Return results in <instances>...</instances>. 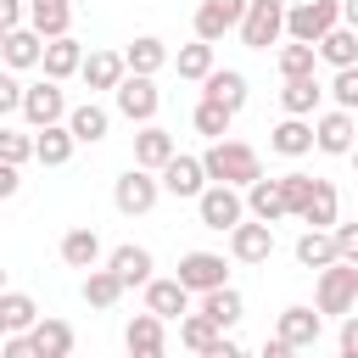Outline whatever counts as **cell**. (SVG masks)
Segmentation results:
<instances>
[{"label": "cell", "instance_id": "6da1fadb", "mask_svg": "<svg viewBox=\"0 0 358 358\" xmlns=\"http://www.w3.org/2000/svg\"><path fill=\"white\" fill-rule=\"evenodd\" d=\"M201 168H207V179H218V185H235V190H246L257 173H263V157H257V145H246V140H213L207 151H201Z\"/></svg>", "mask_w": 358, "mask_h": 358}, {"label": "cell", "instance_id": "8992f818", "mask_svg": "<svg viewBox=\"0 0 358 358\" xmlns=\"http://www.w3.org/2000/svg\"><path fill=\"white\" fill-rule=\"evenodd\" d=\"M341 22V0H285V39L319 45V34H330Z\"/></svg>", "mask_w": 358, "mask_h": 358}, {"label": "cell", "instance_id": "cb8c5ba5", "mask_svg": "<svg viewBox=\"0 0 358 358\" xmlns=\"http://www.w3.org/2000/svg\"><path fill=\"white\" fill-rule=\"evenodd\" d=\"M268 151H280V157H308L313 151V117H280L274 129H268Z\"/></svg>", "mask_w": 358, "mask_h": 358}, {"label": "cell", "instance_id": "9c48e42d", "mask_svg": "<svg viewBox=\"0 0 358 358\" xmlns=\"http://www.w3.org/2000/svg\"><path fill=\"white\" fill-rule=\"evenodd\" d=\"M22 117H28V129H45V123H62L67 117V90L56 84V78H39V84H22V106H17Z\"/></svg>", "mask_w": 358, "mask_h": 358}, {"label": "cell", "instance_id": "ee69618b", "mask_svg": "<svg viewBox=\"0 0 358 358\" xmlns=\"http://www.w3.org/2000/svg\"><path fill=\"white\" fill-rule=\"evenodd\" d=\"M308 190H313V173H302V168H291V173H280V196H285V213H291V218L302 213V201H308Z\"/></svg>", "mask_w": 358, "mask_h": 358}, {"label": "cell", "instance_id": "d590c367", "mask_svg": "<svg viewBox=\"0 0 358 358\" xmlns=\"http://www.w3.org/2000/svg\"><path fill=\"white\" fill-rule=\"evenodd\" d=\"M291 252H296V263H302V268H324V263H336V235H330V229H319V224H308V229L296 235V246H291Z\"/></svg>", "mask_w": 358, "mask_h": 358}, {"label": "cell", "instance_id": "7c38bea8", "mask_svg": "<svg viewBox=\"0 0 358 358\" xmlns=\"http://www.w3.org/2000/svg\"><path fill=\"white\" fill-rule=\"evenodd\" d=\"M229 257L235 263H268L274 257V224H263V218H241L235 229H229Z\"/></svg>", "mask_w": 358, "mask_h": 358}, {"label": "cell", "instance_id": "8d00e7d4", "mask_svg": "<svg viewBox=\"0 0 358 358\" xmlns=\"http://www.w3.org/2000/svg\"><path fill=\"white\" fill-rule=\"evenodd\" d=\"M319 62H330V67H352L358 62V28H347V22H336L330 34H319Z\"/></svg>", "mask_w": 358, "mask_h": 358}, {"label": "cell", "instance_id": "e0dca14e", "mask_svg": "<svg viewBox=\"0 0 358 358\" xmlns=\"http://www.w3.org/2000/svg\"><path fill=\"white\" fill-rule=\"evenodd\" d=\"M22 22H28L39 39L73 34V0H22Z\"/></svg>", "mask_w": 358, "mask_h": 358}, {"label": "cell", "instance_id": "f1b7e54d", "mask_svg": "<svg viewBox=\"0 0 358 358\" xmlns=\"http://www.w3.org/2000/svg\"><path fill=\"white\" fill-rule=\"evenodd\" d=\"M241 196H246V213H252V218H263V224L291 218V213H285V196H280V179H263V173H257Z\"/></svg>", "mask_w": 358, "mask_h": 358}, {"label": "cell", "instance_id": "4dcf8cb0", "mask_svg": "<svg viewBox=\"0 0 358 358\" xmlns=\"http://www.w3.org/2000/svg\"><path fill=\"white\" fill-rule=\"evenodd\" d=\"M168 56H173V50H168L157 34H140V39L123 45V67H129V73H151V78H157V73L168 67Z\"/></svg>", "mask_w": 358, "mask_h": 358}, {"label": "cell", "instance_id": "f907efd6", "mask_svg": "<svg viewBox=\"0 0 358 358\" xmlns=\"http://www.w3.org/2000/svg\"><path fill=\"white\" fill-rule=\"evenodd\" d=\"M341 22H347V28H358V0H341Z\"/></svg>", "mask_w": 358, "mask_h": 358}, {"label": "cell", "instance_id": "f35d334b", "mask_svg": "<svg viewBox=\"0 0 358 358\" xmlns=\"http://www.w3.org/2000/svg\"><path fill=\"white\" fill-rule=\"evenodd\" d=\"M190 123H196V134H207V140H224L229 134V123H235V112L224 106V101H196V112H190Z\"/></svg>", "mask_w": 358, "mask_h": 358}, {"label": "cell", "instance_id": "44dd1931", "mask_svg": "<svg viewBox=\"0 0 358 358\" xmlns=\"http://www.w3.org/2000/svg\"><path fill=\"white\" fill-rule=\"evenodd\" d=\"M140 291H145V308H151L157 319H179V313H190V291L179 285V274H168V280L151 274Z\"/></svg>", "mask_w": 358, "mask_h": 358}, {"label": "cell", "instance_id": "60d3db41", "mask_svg": "<svg viewBox=\"0 0 358 358\" xmlns=\"http://www.w3.org/2000/svg\"><path fill=\"white\" fill-rule=\"evenodd\" d=\"M0 319H6V330H28L39 319V302L28 291H0Z\"/></svg>", "mask_w": 358, "mask_h": 358}, {"label": "cell", "instance_id": "7bdbcfd3", "mask_svg": "<svg viewBox=\"0 0 358 358\" xmlns=\"http://www.w3.org/2000/svg\"><path fill=\"white\" fill-rule=\"evenodd\" d=\"M324 95H330L336 106H347V112H358V62H352V67H336V78L324 84Z\"/></svg>", "mask_w": 358, "mask_h": 358}, {"label": "cell", "instance_id": "3957f363", "mask_svg": "<svg viewBox=\"0 0 358 358\" xmlns=\"http://www.w3.org/2000/svg\"><path fill=\"white\" fill-rule=\"evenodd\" d=\"M235 34H241L246 50H268V45H280V39H285V0H246Z\"/></svg>", "mask_w": 358, "mask_h": 358}, {"label": "cell", "instance_id": "11a10c76", "mask_svg": "<svg viewBox=\"0 0 358 358\" xmlns=\"http://www.w3.org/2000/svg\"><path fill=\"white\" fill-rule=\"evenodd\" d=\"M0 39H6V28H0Z\"/></svg>", "mask_w": 358, "mask_h": 358}, {"label": "cell", "instance_id": "f6af8a7d", "mask_svg": "<svg viewBox=\"0 0 358 358\" xmlns=\"http://www.w3.org/2000/svg\"><path fill=\"white\" fill-rule=\"evenodd\" d=\"M330 235H336V257H347V263H358V218L352 224H330Z\"/></svg>", "mask_w": 358, "mask_h": 358}, {"label": "cell", "instance_id": "4316f807", "mask_svg": "<svg viewBox=\"0 0 358 358\" xmlns=\"http://www.w3.org/2000/svg\"><path fill=\"white\" fill-rule=\"evenodd\" d=\"M62 123L73 129V140H78V145H95V140H106L112 112H106V106H95V101H78V106H67V117H62Z\"/></svg>", "mask_w": 358, "mask_h": 358}, {"label": "cell", "instance_id": "5b68a950", "mask_svg": "<svg viewBox=\"0 0 358 358\" xmlns=\"http://www.w3.org/2000/svg\"><path fill=\"white\" fill-rule=\"evenodd\" d=\"M196 218H201V229H218V235H229V229L246 218V196H241L235 185H218V179H207V185H201V196H196Z\"/></svg>", "mask_w": 358, "mask_h": 358}, {"label": "cell", "instance_id": "b9f144b4", "mask_svg": "<svg viewBox=\"0 0 358 358\" xmlns=\"http://www.w3.org/2000/svg\"><path fill=\"white\" fill-rule=\"evenodd\" d=\"M0 162H11V168L34 162V129H0Z\"/></svg>", "mask_w": 358, "mask_h": 358}, {"label": "cell", "instance_id": "d6a6232c", "mask_svg": "<svg viewBox=\"0 0 358 358\" xmlns=\"http://www.w3.org/2000/svg\"><path fill=\"white\" fill-rule=\"evenodd\" d=\"M319 101H324V84H319V73L285 78V90H280V106H285L291 117H313V112H319Z\"/></svg>", "mask_w": 358, "mask_h": 358}, {"label": "cell", "instance_id": "603a6c76", "mask_svg": "<svg viewBox=\"0 0 358 358\" xmlns=\"http://www.w3.org/2000/svg\"><path fill=\"white\" fill-rule=\"evenodd\" d=\"M123 73H129V67H123V50H90V56L78 62V78H84L90 95H95V90H117Z\"/></svg>", "mask_w": 358, "mask_h": 358}, {"label": "cell", "instance_id": "277c9868", "mask_svg": "<svg viewBox=\"0 0 358 358\" xmlns=\"http://www.w3.org/2000/svg\"><path fill=\"white\" fill-rule=\"evenodd\" d=\"M157 201H162V185H157V173H151V168H140V162H134V168H123V173L112 179V207H117L123 218H145Z\"/></svg>", "mask_w": 358, "mask_h": 358}, {"label": "cell", "instance_id": "c3c4849f", "mask_svg": "<svg viewBox=\"0 0 358 358\" xmlns=\"http://www.w3.org/2000/svg\"><path fill=\"white\" fill-rule=\"evenodd\" d=\"M17 185H22V179H17V168H11V162H0V201H11V196H17Z\"/></svg>", "mask_w": 358, "mask_h": 358}, {"label": "cell", "instance_id": "816d5d0a", "mask_svg": "<svg viewBox=\"0 0 358 358\" xmlns=\"http://www.w3.org/2000/svg\"><path fill=\"white\" fill-rule=\"evenodd\" d=\"M347 157H352V168H358V140H352V151H347Z\"/></svg>", "mask_w": 358, "mask_h": 358}, {"label": "cell", "instance_id": "4fadbf2b", "mask_svg": "<svg viewBox=\"0 0 358 358\" xmlns=\"http://www.w3.org/2000/svg\"><path fill=\"white\" fill-rule=\"evenodd\" d=\"M224 280H229L224 252H185V257H179V285H185L190 296H201V291H213V285H224Z\"/></svg>", "mask_w": 358, "mask_h": 358}, {"label": "cell", "instance_id": "ab89813d", "mask_svg": "<svg viewBox=\"0 0 358 358\" xmlns=\"http://www.w3.org/2000/svg\"><path fill=\"white\" fill-rule=\"evenodd\" d=\"M302 73H319V50L302 39H285L280 45V78H302Z\"/></svg>", "mask_w": 358, "mask_h": 358}, {"label": "cell", "instance_id": "bcb514c9", "mask_svg": "<svg viewBox=\"0 0 358 358\" xmlns=\"http://www.w3.org/2000/svg\"><path fill=\"white\" fill-rule=\"evenodd\" d=\"M17 106H22V78H17L11 67H0V117L17 112Z\"/></svg>", "mask_w": 358, "mask_h": 358}, {"label": "cell", "instance_id": "2e32d148", "mask_svg": "<svg viewBox=\"0 0 358 358\" xmlns=\"http://www.w3.org/2000/svg\"><path fill=\"white\" fill-rule=\"evenodd\" d=\"M73 324L67 319H50V313H39L34 324H28V347H34V358H67L73 352Z\"/></svg>", "mask_w": 358, "mask_h": 358}, {"label": "cell", "instance_id": "f5cc1de1", "mask_svg": "<svg viewBox=\"0 0 358 358\" xmlns=\"http://www.w3.org/2000/svg\"><path fill=\"white\" fill-rule=\"evenodd\" d=\"M0 291H6V268H0Z\"/></svg>", "mask_w": 358, "mask_h": 358}, {"label": "cell", "instance_id": "681fc988", "mask_svg": "<svg viewBox=\"0 0 358 358\" xmlns=\"http://www.w3.org/2000/svg\"><path fill=\"white\" fill-rule=\"evenodd\" d=\"M22 22V0H0V28H17Z\"/></svg>", "mask_w": 358, "mask_h": 358}, {"label": "cell", "instance_id": "ffe728a7", "mask_svg": "<svg viewBox=\"0 0 358 358\" xmlns=\"http://www.w3.org/2000/svg\"><path fill=\"white\" fill-rule=\"evenodd\" d=\"M241 11H246V0H201V6H196V39L218 45V39L241 22Z\"/></svg>", "mask_w": 358, "mask_h": 358}, {"label": "cell", "instance_id": "7a4b0ae2", "mask_svg": "<svg viewBox=\"0 0 358 358\" xmlns=\"http://www.w3.org/2000/svg\"><path fill=\"white\" fill-rule=\"evenodd\" d=\"M313 308H319L324 319H341V313H352V308H358V263L336 257V263L313 268Z\"/></svg>", "mask_w": 358, "mask_h": 358}, {"label": "cell", "instance_id": "1f68e13d", "mask_svg": "<svg viewBox=\"0 0 358 358\" xmlns=\"http://www.w3.org/2000/svg\"><path fill=\"white\" fill-rule=\"evenodd\" d=\"M201 95H207V101H224L229 112H241V106H246V73H241V67H213V73L201 78Z\"/></svg>", "mask_w": 358, "mask_h": 358}, {"label": "cell", "instance_id": "ac0fdd59", "mask_svg": "<svg viewBox=\"0 0 358 358\" xmlns=\"http://www.w3.org/2000/svg\"><path fill=\"white\" fill-rule=\"evenodd\" d=\"M39 56H45V39H39L28 22L6 28V39H0V62H6L11 73H28V67H39Z\"/></svg>", "mask_w": 358, "mask_h": 358}, {"label": "cell", "instance_id": "30bf717a", "mask_svg": "<svg viewBox=\"0 0 358 358\" xmlns=\"http://www.w3.org/2000/svg\"><path fill=\"white\" fill-rule=\"evenodd\" d=\"M352 140H358V112L330 106V112L313 117V151H324V157H347Z\"/></svg>", "mask_w": 358, "mask_h": 358}, {"label": "cell", "instance_id": "d4e9b609", "mask_svg": "<svg viewBox=\"0 0 358 358\" xmlns=\"http://www.w3.org/2000/svg\"><path fill=\"white\" fill-rule=\"evenodd\" d=\"M101 263H106V268H112V274L123 280V291H134V285H145V280H151V268H157L145 246H112V252H106Z\"/></svg>", "mask_w": 358, "mask_h": 358}, {"label": "cell", "instance_id": "5bb4252c", "mask_svg": "<svg viewBox=\"0 0 358 358\" xmlns=\"http://www.w3.org/2000/svg\"><path fill=\"white\" fill-rule=\"evenodd\" d=\"M274 336H280L291 352H302V347H319V336H324V313H319V308H302V302H291V308L280 313Z\"/></svg>", "mask_w": 358, "mask_h": 358}, {"label": "cell", "instance_id": "e575fe53", "mask_svg": "<svg viewBox=\"0 0 358 358\" xmlns=\"http://www.w3.org/2000/svg\"><path fill=\"white\" fill-rule=\"evenodd\" d=\"M78 296H84L90 308H117V302H123V280H117L106 263H95V268H84V285H78Z\"/></svg>", "mask_w": 358, "mask_h": 358}, {"label": "cell", "instance_id": "83f0119b", "mask_svg": "<svg viewBox=\"0 0 358 358\" xmlns=\"http://www.w3.org/2000/svg\"><path fill=\"white\" fill-rule=\"evenodd\" d=\"M173 151H179V140H173L168 129H157V117H151V123H140V134H134V162H140V168H151V173H157Z\"/></svg>", "mask_w": 358, "mask_h": 358}, {"label": "cell", "instance_id": "8fae6325", "mask_svg": "<svg viewBox=\"0 0 358 358\" xmlns=\"http://www.w3.org/2000/svg\"><path fill=\"white\" fill-rule=\"evenodd\" d=\"M157 185H162V196L196 201V196H201V185H207V168H201V157H190V151H173V157L157 168Z\"/></svg>", "mask_w": 358, "mask_h": 358}, {"label": "cell", "instance_id": "7402d4cb", "mask_svg": "<svg viewBox=\"0 0 358 358\" xmlns=\"http://www.w3.org/2000/svg\"><path fill=\"white\" fill-rule=\"evenodd\" d=\"M196 308H201L218 330H235V324L246 319V296H241L229 280H224V285H213V291H201V302H196Z\"/></svg>", "mask_w": 358, "mask_h": 358}, {"label": "cell", "instance_id": "ba28073f", "mask_svg": "<svg viewBox=\"0 0 358 358\" xmlns=\"http://www.w3.org/2000/svg\"><path fill=\"white\" fill-rule=\"evenodd\" d=\"M112 106H117V117H129V123H151L157 106H162V90H157L151 73H123L117 90H112Z\"/></svg>", "mask_w": 358, "mask_h": 358}, {"label": "cell", "instance_id": "f546056e", "mask_svg": "<svg viewBox=\"0 0 358 358\" xmlns=\"http://www.w3.org/2000/svg\"><path fill=\"white\" fill-rule=\"evenodd\" d=\"M56 252H62V263H67V268H95V263L106 257V246H101V235H95L90 224H78V229H67Z\"/></svg>", "mask_w": 358, "mask_h": 358}, {"label": "cell", "instance_id": "7dc6e473", "mask_svg": "<svg viewBox=\"0 0 358 358\" xmlns=\"http://www.w3.org/2000/svg\"><path fill=\"white\" fill-rule=\"evenodd\" d=\"M336 347H341V358H358V313H341V330H336Z\"/></svg>", "mask_w": 358, "mask_h": 358}, {"label": "cell", "instance_id": "9a60e30c", "mask_svg": "<svg viewBox=\"0 0 358 358\" xmlns=\"http://www.w3.org/2000/svg\"><path fill=\"white\" fill-rule=\"evenodd\" d=\"M123 347H129L134 358H162V347H168V319H157L151 308L134 313V319L123 324Z\"/></svg>", "mask_w": 358, "mask_h": 358}, {"label": "cell", "instance_id": "484cf974", "mask_svg": "<svg viewBox=\"0 0 358 358\" xmlns=\"http://www.w3.org/2000/svg\"><path fill=\"white\" fill-rule=\"evenodd\" d=\"M78 62H84V45L73 39V34H56V39H45V56H39V67H45V78H73L78 73Z\"/></svg>", "mask_w": 358, "mask_h": 358}, {"label": "cell", "instance_id": "d6986e66", "mask_svg": "<svg viewBox=\"0 0 358 358\" xmlns=\"http://www.w3.org/2000/svg\"><path fill=\"white\" fill-rule=\"evenodd\" d=\"M73 151H78V140H73L67 123H45V129H34V162H39V168H67Z\"/></svg>", "mask_w": 358, "mask_h": 358}, {"label": "cell", "instance_id": "52a82bcc", "mask_svg": "<svg viewBox=\"0 0 358 358\" xmlns=\"http://www.w3.org/2000/svg\"><path fill=\"white\" fill-rule=\"evenodd\" d=\"M179 347H190V352H201V358H241V341H235L229 330H218L201 308H196V313H179Z\"/></svg>", "mask_w": 358, "mask_h": 358}, {"label": "cell", "instance_id": "db71d44e", "mask_svg": "<svg viewBox=\"0 0 358 358\" xmlns=\"http://www.w3.org/2000/svg\"><path fill=\"white\" fill-rule=\"evenodd\" d=\"M0 336H6V319H0Z\"/></svg>", "mask_w": 358, "mask_h": 358}, {"label": "cell", "instance_id": "74e56055", "mask_svg": "<svg viewBox=\"0 0 358 358\" xmlns=\"http://www.w3.org/2000/svg\"><path fill=\"white\" fill-rule=\"evenodd\" d=\"M168 62L179 67V78H190V84H201V78L213 73V45H207V39H190V45H179V50H173Z\"/></svg>", "mask_w": 358, "mask_h": 358}, {"label": "cell", "instance_id": "836d02e7", "mask_svg": "<svg viewBox=\"0 0 358 358\" xmlns=\"http://www.w3.org/2000/svg\"><path fill=\"white\" fill-rule=\"evenodd\" d=\"M302 224H319V229H330L336 218H341V196H336V185L330 179H313V190H308V201H302V213H296Z\"/></svg>", "mask_w": 358, "mask_h": 358}]
</instances>
